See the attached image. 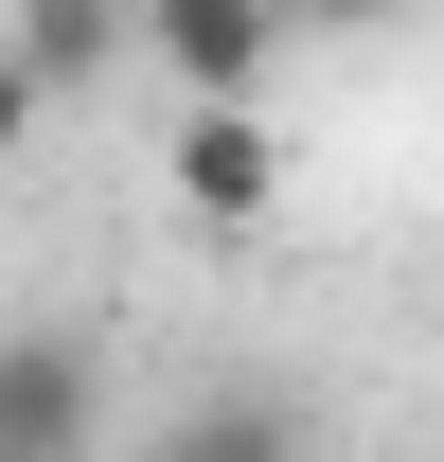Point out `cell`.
<instances>
[{
  "label": "cell",
  "mask_w": 444,
  "mask_h": 462,
  "mask_svg": "<svg viewBox=\"0 0 444 462\" xmlns=\"http://www.w3.org/2000/svg\"><path fill=\"white\" fill-rule=\"evenodd\" d=\"M143 54L196 89V107H267V54H284V0H143Z\"/></svg>",
  "instance_id": "cell-1"
},
{
  "label": "cell",
  "mask_w": 444,
  "mask_h": 462,
  "mask_svg": "<svg viewBox=\"0 0 444 462\" xmlns=\"http://www.w3.org/2000/svg\"><path fill=\"white\" fill-rule=\"evenodd\" d=\"M267 196H284L267 107H178V214L196 231H267Z\"/></svg>",
  "instance_id": "cell-2"
},
{
  "label": "cell",
  "mask_w": 444,
  "mask_h": 462,
  "mask_svg": "<svg viewBox=\"0 0 444 462\" xmlns=\"http://www.w3.org/2000/svg\"><path fill=\"white\" fill-rule=\"evenodd\" d=\"M89 356L71 338H0V462H89Z\"/></svg>",
  "instance_id": "cell-3"
},
{
  "label": "cell",
  "mask_w": 444,
  "mask_h": 462,
  "mask_svg": "<svg viewBox=\"0 0 444 462\" xmlns=\"http://www.w3.org/2000/svg\"><path fill=\"white\" fill-rule=\"evenodd\" d=\"M125 36H143V0H18V36H0V54L36 71V89H89Z\"/></svg>",
  "instance_id": "cell-4"
},
{
  "label": "cell",
  "mask_w": 444,
  "mask_h": 462,
  "mask_svg": "<svg viewBox=\"0 0 444 462\" xmlns=\"http://www.w3.org/2000/svg\"><path fill=\"white\" fill-rule=\"evenodd\" d=\"M161 462H302V409L284 392H196V427H178Z\"/></svg>",
  "instance_id": "cell-5"
},
{
  "label": "cell",
  "mask_w": 444,
  "mask_h": 462,
  "mask_svg": "<svg viewBox=\"0 0 444 462\" xmlns=\"http://www.w3.org/2000/svg\"><path fill=\"white\" fill-rule=\"evenodd\" d=\"M36 107H54V89H36V71L0 54V161H18V143H36Z\"/></svg>",
  "instance_id": "cell-6"
},
{
  "label": "cell",
  "mask_w": 444,
  "mask_h": 462,
  "mask_svg": "<svg viewBox=\"0 0 444 462\" xmlns=\"http://www.w3.org/2000/svg\"><path fill=\"white\" fill-rule=\"evenodd\" d=\"M284 18H320V36H356V18H409V0H284Z\"/></svg>",
  "instance_id": "cell-7"
}]
</instances>
